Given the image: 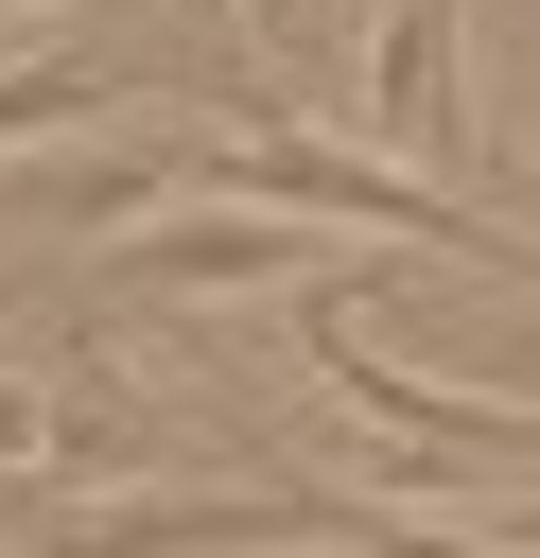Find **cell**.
<instances>
[{"mask_svg":"<svg viewBox=\"0 0 540 558\" xmlns=\"http://www.w3.org/2000/svg\"><path fill=\"white\" fill-rule=\"evenodd\" d=\"M122 105V70H87V52H17L0 70V140H52V122H105Z\"/></svg>","mask_w":540,"mask_h":558,"instance_id":"obj_5","label":"cell"},{"mask_svg":"<svg viewBox=\"0 0 540 558\" xmlns=\"http://www.w3.org/2000/svg\"><path fill=\"white\" fill-rule=\"evenodd\" d=\"M192 192H261V209H314V227H366V244H418V262H470V279L540 296V244H523V227H488V209H453L435 174H401V157H348V140H314V122L192 140Z\"/></svg>","mask_w":540,"mask_h":558,"instance_id":"obj_1","label":"cell"},{"mask_svg":"<svg viewBox=\"0 0 540 558\" xmlns=\"http://www.w3.org/2000/svg\"><path fill=\"white\" fill-rule=\"evenodd\" d=\"M366 122H383L401 174H488V140H470V0H401V17H383Z\"/></svg>","mask_w":540,"mask_h":558,"instance_id":"obj_4","label":"cell"},{"mask_svg":"<svg viewBox=\"0 0 540 558\" xmlns=\"http://www.w3.org/2000/svg\"><path fill=\"white\" fill-rule=\"evenodd\" d=\"M0 314H17V279H0Z\"/></svg>","mask_w":540,"mask_h":558,"instance_id":"obj_7","label":"cell"},{"mask_svg":"<svg viewBox=\"0 0 540 558\" xmlns=\"http://www.w3.org/2000/svg\"><path fill=\"white\" fill-rule=\"evenodd\" d=\"M279 331L314 349V384H331L348 418H383V436H418V453H470V471H540V401H488V384H418V366H383V349H366V314H348V262H331V279H296V296H279Z\"/></svg>","mask_w":540,"mask_h":558,"instance_id":"obj_2","label":"cell"},{"mask_svg":"<svg viewBox=\"0 0 540 558\" xmlns=\"http://www.w3.org/2000/svg\"><path fill=\"white\" fill-rule=\"evenodd\" d=\"M122 296H296V279H331V227L314 209H261V192H209V209H139L122 227V262H105Z\"/></svg>","mask_w":540,"mask_h":558,"instance_id":"obj_3","label":"cell"},{"mask_svg":"<svg viewBox=\"0 0 540 558\" xmlns=\"http://www.w3.org/2000/svg\"><path fill=\"white\" fill-rule=\"evenodd\" d=\"M244 17H261V35H314V17H331V0H244Z\"/></svg>","mask_w":540,"mask_h":558,"instance_id":"obj_6","label":"cell"}]
</instances>
